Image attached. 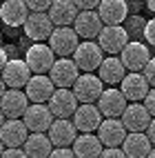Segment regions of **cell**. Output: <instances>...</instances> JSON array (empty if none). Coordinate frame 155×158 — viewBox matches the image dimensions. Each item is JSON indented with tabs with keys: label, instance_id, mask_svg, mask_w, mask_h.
<instances>
[{
	"label": "cell",
	"instance_id": "cell-1",
	"mask_svg": "<svg viewBox=\"0 0 155 158\" xmlns=\"http://www.w3.org/2000/svg\"><path fill=\"white\" fill-rule=\"evenodd\" d=\"M22 27H25L27 38L36 40V43H40V40H49L51 31L56 29L49 11H29V16H27Z\"/></svg>",
	"mask_w": 155,
	"mask_h": 158
},
{
	"label": "cell",
	"instance_id": "cell-2",
	"mask_svg": "<svg viewBox=\"0 0 155 158\" xmlns=\"http://www.w3.org/2000/svg\"><path fill=\"white\" fill-rule=\"evenodd\" d=\"M78 45H80V36L69 25L67 27H56L49 36V47L56 51V56H73Z\"/></svg>",
	"mask_w": 155,
	"mask_h": 158
},
{
	"label": "cell",
	"instance_id": "cell-3",
	"mask_svg": "<svg viewBox=\"0 0 155 158\" xmlns=\"http://www.w3.org/2000/svg\"><path fill=\"white\" fill-rule=\"evenodd\" d=\"M102 91H104V87H102V78L100 76H93L91 71H84L80 73L78 80L73 82V94L78 102H95Z\"/></svg>",
	"mask_w": 155,
	"mask_h": 158
},
{
	"label": "cell",
	"instance_id": "cell-4",
	"mask_svg": "<svg viewBox=\"0 0 155 158\" xmlns=\"http://www.w3.org/2000/svg\"><path fill=\"white\" fill-rule=\"evenodd\" d=\"M73 60H76V65L80 67V71H95L100 67V62L104 60V51H102V47L98 43L87 40V43H80L76 47Z\"/></svg>",
	"mask_w": 155,
	"mask_h": 158
},
{
	"label": "cell",
	"instance_id": "cell-5",
	"mask_svg": "<svg viewBox=\"0 0 155 158\" xmlns=\"http://www.w3.org/2000/svg\"><path fill=\"white\" fill-rule=\"evenodd\" d=\"M49 76L53 80L56 87H73V82L80 76V67L76 65V60L69 56H60V60H56L49 69Z\"/></svg>",
	"mask_w": 155,
	"mask_h": 158
},
{
	"label": "cell",
	"instance_id": "cell-6",
	"mask_svg": "<svg viewBox=\"0 0 155 158\" xmlns=\"http://www.w3.org/2000/svg\"><path fill=\"white\" fill-rule=\"evenodd\" d=\"M49 109L53 111L56 118H71L78 109V98L71 87H58L49 98Z\"/></svg>",
	"mask_w": 155,
	"mask_h": 158
},
{
	"label": "cell",
	"instance_id": "cell-7",
	"mask_svg": "<svg viewBox=\"0 0 155 158\" xmlns=\"http://www.w3.org/2000/svg\"><path fill=\"white\" fill-rule=\"evenodd\" d=\"M25 60L33 73H47L51 69V65L56 62V51L45 43H36L27 49Z\"/></svg>",
	"mask_w": 155,
	"mask_h": 158
},
{
	"label": "cell",
	"instance_id": "cell-8",
	"mask_svg": "<svg viewBox=\"0 0 155 158\" xmlns=\"http://www.w3.org/2000/svg\"><path fill=\"white\" fill-rule=\"evenodd\" d=\"M126 43H129V34L122 25H104L98 34V45L107 54H120Z\"/></svg>",
	"mask_w": 155,
	"mask_h": 158
},
{
	"label": "cell",
	"instance_id": "cell-9",
	"mask_svg": "<svg viewBox=\"0 0 155 158\" xmlns=\"http://www.w3.org/2000/svg\"><path fill=\"white\" fill-rule=\"evenodd\" d=\"M53 118L56 116L49 109L47 102H31L25 111V116H22L29 131H47L51 127V123H53Z\"/></svg>",
	"mask_w": 155,
	"mask_h": 158
},
{
	"label": "cell",
	"instance_id": "cell-10",
	"mask_svg": "<svg viewBox=\"0 0 155 158\" xmlns=\"http://www.w3.org/2000/svg\"><path fill=\"white\" fill-rule=\"evenodd\" d=\"M102 27H104V23H102V18H100V14L95 9H80L76 20H73V29L78 31V36L84 38V40L98 38Z\"/></svg>",
	"mask_w": 155,
	"mask_h": 158
},
{
	"label": "cell",
	"instance_id": "cell-11",
	"mask_svg": "<svg viewBox=\"0 0 155 158\" xmlns=\"http://www.w3.org/2000/svg\"><path fill=\"white\" fill-rule=\"evenodd\" d=\"M126 134L129 129L120 118H104L98 127V138L102 140L104 147H122Z\"/></svg>",
	"mask_w": 155,
	"mask_h": 158
},
{
	"label": "cell",
	"instance_id": "cell-12",
	"mask_svg": "<svg viewBox=\"0 0 155 158\" xmlns=\"http://www.w3.org/2000/svg\"><path fill=\"white\" fill-rule=\"evenodd\" d=\"M31 67L27 65V60H7V65L2 67V71H0V76H2L5 85L7 87H14V89H22L29 78H31Z\"/></svg>",
	"mask_w": 155,
	"mask_h": 158
},
{
	"label": "cell",
	"instance_id": "cell-13",
	"mask_svg": "<svg viewBox=\"0 0 155 158\" xmlns=\"http://www.w3.org/2000/svg\"><path fill=\"white\" fill-rule=\"evenodd\" d=\"M71 118H73L78 131H98L100 123H102V111L93 102H80Z\"/></svg>",
	"mask_w": 155,
	"mask_h": 158
},
{
	"label": "cell",
	"instance_id": "cell-14",
	"mask_svg": "<svg viewBox=\"0 0 155 158\" xmlns=\"http://www.w3.org/2000/svg\"><path fill=\"white\" fill-rule=\"evenodd\" d=\"M47 136L51 138L53 147H71L78 136V127L69 118H56L51 123V127L47 129Z\"/></svg>",
	"mask_w": 155,
	"mask_h": 158
},
{
	"label": "cell",
	"instance_id": "cell-15",
	"mask_svg": "<svg viewBox=\"0 0 155 158\" xmlns=\"http://www.w3.org/2000/svg\"><path fill=\"white\" fill-rule=\"evenodd\" d=\"M98 107L104 118H122L126 109V96L122 94V89H107L98 98Z\"/></svg>",
	"mask_w": 155,
	"mask_h": 158
},
{
	"label": "cell",
	"instance_id": "cell-16",
	"mask_svg": "<svg viewBox=\"0 0 155 158\" xmlns=\"http://www.w3.org/2000/svg\"><path fill=\"white\" fill-rule=\"evenodd\" d=\"M151 60V54H149V47L144 43H135V40H129L122 49V62L129 71H142L146 67V62Z\"/></svg>",
	"mask_w": 155,
	"mask_h": 158
},
{
	"label": "cell",
	"instance_id": "cell-17",
	"mask_svg": "<svg viewBox=\"0 0 155 158\" xmlns=\"http://www.w3.org/2000/svg\"><path fill=\"white\" fill-rule=\"evenodd\" d=\"M151 111L146 109V105H142V100H135L126 105V109L122 114V123L126 125L129 131H144L151 123Z\"/></svg>",
	"mask_w": 155,
	"mask_h": 158
},
{
	"label": "cell",
	"instance_id": "cell-18",
	"mask_svg": "<svg viewBox=\"0 0 155 158\" xmlns=\"http://www.w3.org/2000/svg\"><path fill=\"white\" fill-rule=\"evenodd\" d=\"M29 134L31 131L22 118H7L0 127V138H2L5 147H22Z\"/></svg>",
	"mask_w": 155,
	"mask_h": 158
},
{
	"label": "cell",
	"instance_id": "cell-19",
	"mask_svg": "<svg viewBox=\"0 0 155 158\" xmlns=\"http://www.w3.org/2000/svg\"><path fill=\"white\" fill-rule=\"evenodd\" d=\"M0 107H2L7 118H22L27 107H29V96L20 89L14 87H7L5 96L0 98Z\"/></svg>",
	"mask_w": 155,
	"mask_h": 158
},
{
	"label": "cell",
	"instance_id": "cell-20",
	"mask_svg": "<svg viewBox=\"0 0 155 158\" xmlns=\"http://www.w3.org/2000/svg\"><path fill=\"white\" fill-rule=\"evenodd\" d=\"M56 91V85L51 76H45V73H36L31 76L29 82L25 85V94L29 96L31 102H49L51 94Z\"/></svg>",
	"mask_w": 155,
	"mask_h": 158
},
{
	"label": "cell",
	"instance_id": "cell-21",
	"mask_svg": "<svg viewBox=\"0 0 155 158\" xmlns=\"http://www.w3.org/2000/svg\"><path fill=\"white\" fill-rule=\"evenodd\" d=\"M120 89H122V94L126 96V100H131V102H135V100H144V96L149 94V80H146V76H144L142 71H131V73H126V76L122 78V82H120Z\"/></svg>",
	"mask_w": 155,
	"mask_h": 158
},
{
	"label": "cell",
	"instance_id": "cell-22",
	"mask_svg": "<svg viewBox=\"0 0 155 158\" xmlns=\"http://www.w3.org/2000/svg\"><path fill=\"white\" fill-rule=\"evenodd\" d=\"M98 14L104 25H122L129 16L126 0H100Z\"/></svg>",
	"mask_w": 155,
	"mask_h": 158
},
{
	"label": "cell",
	"instance_id": "cell-23",
	"mask_svg": "<svg viewBox=\"0 0 155 158\" xmlns=\"http://www.w3.org/2000/svg\"><path fill=\"white\" fill-rule=\"evenodd\" d=\"M29 16V7L25 0H2L0 7V20L9 27H22Z\"/></svg>",
	"mask_w": 155,
	"mask_h": 158
},
{
	"label": "cell",
	"instance_id": "cell-24",
	"mask_svg": "<svg viewBox=\"0 0 155 158\" xmlns=\"http://www.w3.org/2000/svg\"><path fill=\"white\" fill-rule=\"evenodd\" d=\"M71 147H73V152H76L78 158H98V156H102V149H104L102 140L95 134H91V131L78 134Z\"/></svg>",
	"mask_w": 155,
	"mask_h": 158
},
{
	"label": "cell",
	"instance_id": "cell-25",
	"mask_svg": "<svg viewBox=\"0 0 155 158\" xmlns=\"http://www.w3.org/2000/svg\"><path fill=\"white\" fill-rule=\"evenodd\" d=\"M153 143L149 140L146 131H129L122 143V149L129 158H146Z\"/></svg>",
	"mask_w": 155,
	"mask_h": 158
},
{
	"label": "cell",
	"instance_id": "cell-26",
	"mask_svg": "<svg viewBox=\"0 0 155 158\" xmlns=\"http://www.w3.org/2000/svg\"><path fill=\"white\" fill-rule=\"evenodd\" d=\"M78 5L73 0H53L49 7V16L53 20L56 27H67V25H73V20L78 16Z\"/></svg>",
	"mask_w": 155,
	"mask_h": 158
},
{
	"label": "cell",
	"instance_id": "cell-27",
	"mask_svg": "<svg viewBox=\"0 0 155 158\" xmlns=\"http://www.w3.org/2000/svg\"><path fill=\"white\" fill-rule=\"evenodd\" d=\"M22 149L27 152V158H47V156H51L53 143L45 131H31L27 136Z\"/></svg>",
	"mask_w": 155,
	"mask_h": 158
},
{
	"label": "cell",
	"instance_id": "cell-28",
	"mask_svg": "<svg viewBox=\"0 0 155 158\" xmlns=\"http://www.w3.org/2000/svg\"><path fill=\"white\" fill-rule=\"evenodd\" d=\"M98 71H100L102 82H107V85H118L126 76V67H124L122 58H115V54H109V58L102 60Z\"/></svg>",
	"mask_w": 155,
	"mask_h": 158
},
{
	"label": "cell",
	"instance_id": "cell-29",
	"mask_svg": "<svg viewBox=\"0 0 155 158\" xmlns=\"http://www.w3.org/2000/svg\"><path fill=\"white\" fill-rule=\"evenodd\" d=\"M29 11H49V7L53 0H25Z\"/></svg>",
	"mask_w": 155,
	"mask_h": 158
},
{
	"label": "cell",
	"instance_id": "cell-30",
	"mask_svg": "<svg viewBox=\"0 0 155 158\" xmlns=\"http://www.w3.org/2000/svg\"><path fill=\"white\" fill-rule=\"evenodd\" d=\"M142 73L146 76L149 85H151V87H155V58H151V60L146 62V67L142 69Z\"/></svg>",
	"mask_w": 155,
	"mask_h": 158
},
{
	"label": "cell",
	"instance_id": "cell-31",
	"mask_svg": "<svg viewBox=\"0 0 155 158\" xmlns=\"http://www.w3.org/2000/svg\"><path fill=\"white\" fill-rule=\"evenodd\" d=\"M144 38H146V43H151L155 47V18L144 23Z\"/></svg>",
	"mask_w": 155,
	"mask_h": 158
},
{
	"label": "cell",
	"instance_id": "cell-32",
	"mask_svg": "<svg viewBox=\"0 0 155 158\" xmlns=\"http://www.w3.org/2000/svg\"><path fill=\"white\" fill-rule=\"evenodd\" d=\"M0 158H27V152L22 147H9V149H2Z\"/></svg>",
	"mask_w": 155,
	"mask_h": 158
},
{
	"label": "cell",
	"instance_id": "cell-33",
	"mask_svg": "<svg viewBox=\"0 0 155 158\" xmlns=\"http://www.w3.org/2000/svg\"><path fill=\"white\" fill-rule=\"evenodd\" d=\"M76 152H73V147H56V149H51V158H73Z\"/></svg>",
	"mask_w": 155,
	"mask_h": 158
},
{
	"label": "cell",
	"instance_id": "cell-34",
	"mask_svg": "<svg viewBox=\"0 0 155 158\" xmlns=\"http://www.w3.org/2000/svg\"><path fill=\"white\" fill-rule=\"evenodd\" d=\"M124 149H118V147H107L102 149V158H124Z\"/></svg>",
	"mask_w": 155,
	"mask_h": 158
},
{
	"label": "cell",
	"instance_id": "cell-35",
	"mask_svg": "<svg viewBox=\"0 0 155 158\" xmlns=\"http://www.w3.org/2000/svg\"><path fill=\"white\" fill-rule=\"evenodd\" d=\"M144 105H146V109L151 111V116H155V87L149 89V94L144 96Z\"/></svg>",
	"mask_w": 155,
	"mask_h": 158
},
{
	"label": "cell",
	"instance_id": "cell-36",
	"mask_svg": "<svg viewBox=\"0 0 155 158\" xmlns=\"http://www.w3.org/2000/svg\"><path fill=\"white\" fill-rule=\"evenodd\" d=\"M78 5V9H95L100 5V0H73Z\"/></svg>",
	"mask_w": 155,
	"mask_h": 158
},
{
	"label": "cell",
	"instance_id": "cell-37",
	"mask_svg": "<svg viewBox=\"0 0 155 158\" xmlns=\"http://www.w3.org/2000/svg\"><path fill=\"white\" fill-rule=\"evenodd\" d=\"M144 131H146V136H149V140H151V143L155 145V116L151 118V123H149V127L144 129Z\"/></svg>",
	"mask_w": 155,
	"mask_h": 158
},
{
	"label": "cell",
	"instance_id": "cell-38",
	"mask_svg": "<svg viewBox=\"0 0 155 158\" xmlns=\"http://www.w3.org/2000/svg\"><path fill=\"white\" fill-rule=\"evenodd\" d=\"M7 60H9V56H7L5 47H0V71H2V67L7 65Z\"/></svg>",
	"mask_w": 155,
	"mask_h": 158
},
{
	"label": "cell",
	"instance_id": "cell-39",
	"mask_svg": "<svg viewBox=\"0 0 155 158\" xmlns=\"http://www.w3.org/2000/svg\"><path fill=\"white\" fill-rule=\"evenodd\" d=\"M5 91H7V85H5V80H2V76H0V98L5 96Z\"/></svg>",
	"mask_w": 155,
	"mask_h": 158
},
{
	"label": "cell",
	"instance_id": "cell-40",
	"mask_svg": "<svg viewBox=\"0 0 155 158\" xmlns=\"http://www.w3.org/2000/svg\"><path fill=\"white\" fill-rule=\"evenodd\" d=\"M146 7H149V9H151V11L155 14V0H146Z\"/></svg>",
	"mask_w": 155,
	"mask_h": 158
},
{
	"label": "cell",
	"instance_id": "cell-41",
	"mask_svg": "<svg viewBox=\"0 0 155 158\" xmlns=\"http://www.w3.org/2000/svg\"><path fill=\"white\" fill-rule=\"evenodd\" d=\"M7 120V116H5V111H2V107H0V127H2V123Z\"/></svg>",
	"mask_w": 155,
	"mask_h": 158
},
{
	"label": "cell",
	"instance_id": "cell-42",
	"mask_svg": "<svg viewBox=\"0 0 155 158\" xmlns=\"http://www.w3.org/2000/svg\"><path fill=\"white\" fill-rule=\"evenodd\" d=\"M2 149H5V143H2V138H0V156H2Z\"/></svg>",
	"mask_w": 155,
	"mask_h": 158
},
{
	"label": "cell",
	"instance_id": "cell-43",
	"mask_svg": "<svg viewBox=\"0 0 155 158\" xmlns=\"http://www.w3.org/2000/svg\"><path fill=\"white\" fill-rule=\"evenodd\" d=\"M149 156H151V158H155V147H151V152H149Z\"/></svg>",
	"mask_w": 155,
	"mask_h": 158
},
{
	"label": "cell",
	"instance_id": "cell-44",
	"mask_svg": "<svg viewBox=\"0 0 155 158\" xmlns=\"http://www.w3.org/2000/svg\"><path fill=\"white\" fill-rule=\"evenodd\" d=\"M0 2H2V0H0Z\"/></svg>",
	"mask_w": 155,
	"mask_h": 158
}]
</instances>
